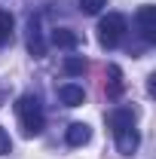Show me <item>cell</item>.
<instances>
[{
  "mask_svg": "<svg viewBox=\"0 0 156 159\" xmlns=\"http://www.w3.org/2000/svg\"><path fill=\"white\" fill-rule=\"evenodd\" d=\"M16 110H19L21 129H25V135H28V138H34V135L43 132L46 116H43V107H40V101L34 98V95H21L19 104H16Z\"/></svg>",
  "mask_w": 156,
  "mask_h": 159,
  "instance_id": "obj_1",
  "label": "cell"
},
{
  "mask_svg": "<svg viewBox=\"0 0 156 159\" xmlns=\"http://www.w3.org/2000/svg\"><path fill=\"white\" fill-rule=\"evenodd\" d=\"M126 31H129L126 19H122L119 12H107L104 19L98 21V43H101L104 49H113L119 40L126 37Z\"/></svg>",
  "mask_w": 156,
  "mask_h": 159,
  "instance_id": "obj_2",
  "label": "cell"
},
{
  "mask_svg": "<svg viewBox=\"0 0 156 159\" xmlns=\"http://www.w3.org/2000/svg\"><path fill=\"white\" fill-rule=\"evenodd\" d=\"M138 28H141V37L147 40V43H153L156 40V6H150V3H144L141 9H138Z\"/></svg>",
  "mask_w": 156,
  "mask_h": 159,
  "instance_id": "obj_3",
  "label": "cell"
},
{
  "mask_svg": "<svg viewBox=\"0 0 156 159\" xmlns=\"http://www.w3.org/2000/svg\"><path fill=\"white\" fill-rule=\"evenodd\" d=\"M117 135V147L119 153H126V156H132L138 150V144H141V135H138L135 125H126V129H119V132H113Z\"/></svg>",
  "mask_w": 156,
  "mask_h": 159,
  "instance_id": "obj_4",
  "label": "cell"
},
{
  "mask_svg": "<svg viewBox=\"0 0 156 159\" xmlns=\"http://www.w3.org/2000/svg\"><path fill=\"white\" fill-rule=\"evenodd\" d=\"M58 98L67 104V107H80V104H86V92H83V86H74V83H64L58 89Z\"/></svg>",
  "mask_w": 156,
  "mask_h": 159,
  "instance_id": "obj_5",
  "label": "cell"
},
{
  "mask_svg": "<svg viewBox=\"0 0 156 159\" xmlns=\"http://www.w3.org/2000/svg\"><path fill=\"white\" fill-rule=\"evenodd\" d=\"M52 43L58 49H74V46H80V34L71 31V28H55L52 31Z\"/></svg>",
  "mask_w": 156,
  "mask_h": 159,
  "instance_id": "obj_6",
  "label": "cell"
},
{
  "mask_svg": "<svg viewBox=\"0 0 156 159\" xmlns=\"http://www.w3.org/2000/svg\"><path fill=\"white\" fill-rule=\"evenodd\" d=\"M89 135H92V132H89V125H86V122H71L64 138H67V144H71V147H83V144L89 141Z\"/></svg>",
  "mask_w": 156,
  "mask_h": 159,
  "instance_id": "obj_7",
  "label": "cell"
},
{
  "mask_svg": "<svg viewBox=\"0 0 156 159\" xmlns=\"http://www.w3.org/2000/svg\"><path fill=\"white\" fill-rule=\"evenodd\" d=\"M28 31H31V34H28V49H31V55H34V58H43V55H46V43H43V37H40L37 21H31Z\"/></svg>",
  "mask_w": 156,
  "mask_h": 159,
  "instance_id": "obj_8",
  "label": "cell"
},
{
  "mask_svg": "<svg viewBox=\"0 0 156 159\" xmlns=\"http://www.w3.org/2000/svg\"><path fill=\"white\" fill-rule=\"evenodd\" d=\"M12 28H16V19H12V12L0 9V43H9V40H12Z\"/></svg>",
  "mask_w": 156,
  "mask_h": 159,
  "instance_id": "obj_9",
  "label": "cell"
},
{
  "mask_svg": "<svg viewBox=\"0 0 156 159\" xmlns=\"http://www.w3.org/2000/svg\"><path fill=\"white\" fill-rule=\"evenodd\" d=\"M110 125H113V132L126 129V125H135V116H132V110H113V113H110Z\"/></svg>",
  "mask_w": 156,
  "mask_h": 159,
  "instance_id": "obj_10",
  "label": "cell"
},
{
  "mask_svg": "<svg viewBox=\"0 0 156 159\" xmlns=\"http://www.w3.org/2000/svg\"><path fill=\"white\" fill-rule=\"evenodd\" d=\"M119 95H122V70L110 64V98H119Z\"/></svg>",
  "mask_w": 156,
  "mask_h": 159,
  "instance_id": "obj_11",
  "label": "cell"
},
{
  "mask_svg": "<svg viewBox=\"0 0 156 159\" xmlns=\"http://www.w3.org/2000/svg\"><path fill=\"white\" fill-rule=\"evenodd\" d=\"M64 70H67L71 77H77V74H83V70H86V61L77 58V55H67V58H64Z\"/></svg>",
  "mask_w": 156,
  "mask_h": 159,
  "instance_id": "obj_12",
  "label": "cell"
},
{
  "mask_svg": "<svg viewBox=\"0 0 156 159\" xmlns=\"http://www.w3.org/2000/svg\"><path fill=\"white\" fill-rule=\"evenodd\" d=\"M104 6H107V0H80V9H83L86 16H98Z\"/></svg>",
  "mask_w": 156,
  "mask_h": 159,
  "instance_id": "obj_13",
  "label": "cell"
},
{
  "mask_svg": "<svg viewBox=\"0 0 156 159\" xmlns=\"http://www.w3.org/2000/svg\"><path fill=\"white\" fill-rule=\"evenodd\" d=\"M12 150V141H9V135H6V129H0V156H6Z\"/></svg>",
  "mask_w": 156,
  "mask_h": 159,
  "instance_id": "obj_14",
  "label": "cell"
}]
</instances>
